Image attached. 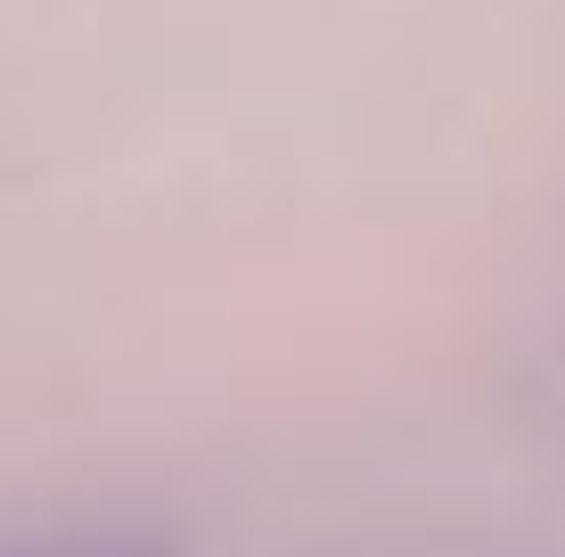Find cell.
Segmentation results:
<instances>
[{"label":"cell","instance_id":"1","mask_svg":"<svg viewBox=\"0 0 565 557\" xmlns=\"http://www.w3.org/2000/svg\"><path fill=\"white\" fill-rule=\"evenodd\" d=\"M0 557H172L164 542H156V533H99V525H90V533H42V542H9V549H0Z\"/></svg>","mask_w":565,"mask_h":557}]
</instances>
